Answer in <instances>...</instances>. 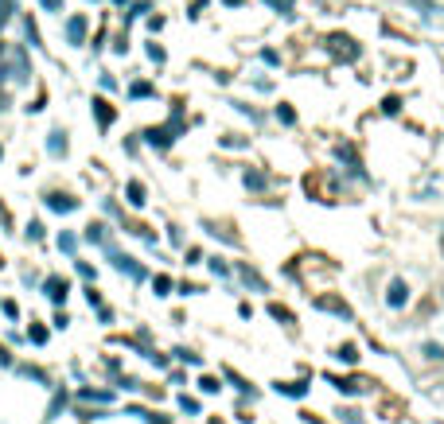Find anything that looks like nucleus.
Wrapping results in <instances>:
<instances>
[{
	"label": "nucleus",
	"instance_id": "1",
	"mask_svg": "<svg viewBox=\"0 0 444 424\" xmlns=\"http://www.w3.org/2000/svg\"><path fill=\"white\" fill-rule=\"evenodd\" d=\"M101 250H106L109 265L118 269V273H125L129 281H137V284H141V281H148V269H144V265H141V261H137V257H129V253H121L118 245H113V241H106Z\"/></svg>",
	"mask_w": 444,
	"mask_h": 424
},
{
	"label": "nucleus",
	"instance_id": "2",
	"mask_svg": "<svg viewBox=\"0 0 444 424\" xmlns=\"http://www.w3.org/2000/svg\"><path fill=\"white\" fill-rule=\"evenodd\" d=\"M39 288H43V296H47L55 308H63V304H67V296H70V281H67V276H59V273L43 276Z\"/></svg>",
	"mask_w": 444,
	"mask_h": 424
},
{
	"label": "nucleus",
	"instance_id": "3",
	"mask_svg": "<svg viewBox=\"0 0 444 424\" xmlns=\"http://www.w3.org/2000/svg\"><path fill=\"white\" fill-rule=\"evenodd\" d=\"M43 207H47L51 214H75V210L82 207V199H75V195H67V191H47L43 195Z\"/></svg>",
	"mask_w": 444,
	"mask_h": 424
},
{
	"label": "nucleus",
	"instance_id": "4",
	"mask_svg": "<svg viewBox=\"0 0 444 424\" xmlns=\"http://www.w3.org/2000/svg\"><path fill=\"white\" fill-rule=\"evenodd\" d=\"M86 32H90V20H86V12H75V16H67V24H63V35H67L70 47H82V43H86Z\"/></svg>",
	"mask_w": 444,
	"mask_h": 424
},
{
	"label": "nucleus",
	"instance_id": "5",
	"mask_svg": "<svg viewBox=\"0 0 444 424\" xmlns=\"http://www.w3.org/2000/svg\"><path fill=\"white\" fill-rule=\"evenodd\" d=\"M327 51H331L339 63H351V58L359 55V43H355L351 35H327Z\"/></svg>",
	"mask_w": 444,
	"mask_h": 424
},
{
	"label": "nucleus",
	"instance_id": "6",
	"mask_svg": "<svg viewBox=\"0 0 444 424\" xmlns=\"http://www.w3.org/2000/svg\"><path fill=\"white\" fill-rule=\"evenodd\" d=\"M78 405H113V390H94V385H78L75 390Z\"/></svg>",
	"mask_w": 444,
	"mask_h": 424
},
{
	"label": "nucleus",
	"instance_id": "7",
	"mask_svg": "<svg viewBox=\"0 0 444 424\" xmlns=\"http://www.w3.org/2000/svg\"><path fill=\"white\" fill-rule=\"evenodd\" d=\"M67 152H70V141H67V129H51L47 133V156L51 160H67Z\"/></svg>",
	"mask_w": 444,
	"mask_h": 424
},
{
	"label": "nucleus",
	"instance_id": "8",
	"mask_svg": "<svg viewBox=\"0 0 444 424\" xmlns=\"http://www.w3.org/2000/svg\"><path fill=\"white\" fill-rule=\"evenodd\" d=\"M141 136L152 144V148H172V144H176V136H179V129H172V125H164V129H144Z\"/></svg>",
	"mask_w": 444,
	"mask_h": 424
},
{
	"label": "nucleus",
	"instance_id": "9",
	"mask_svg": "<svg viewBox=\"0 0 444 424\" xmlns=\"http://www.w3.org/2000/svg\"><path fill=\"white\" fill-rule=\"evenodd\" d=\"M12 370H16V378H27V382H35V385H43V390H51V374H43L39 366H32V362H12Z\"/></svg>",
	"mask_w": 444,
	"mask_h": 424
},
{
	"label": "nucleus",
	"instance_id": "10",
	"mask_svg": "<svg viewBox=\"0 0 444 424\" xmlns=\"http://www.w3.org/2000/svg\"><path fill=\"white\" fill-rule=\"evenodd\" d=\"M90 109H94V121H98V129H109L113 121H118V109L109 105L106 98H94V101H90Z\"/></svg>",
	"mask_w": 444,
	"mask_h": 424
},
{
	"label": "nucleus",
	"instance_id": "11",
	"mask_svg": "<svg viewBox=\"0 0 444 424\" xmlns=\"http://www.w3.org/2000/svg\"><path fill=\"white\" fill-rule=\"evenodd\" d=\"M20 27H24V43H27V47L39 51V47H43V35H39V27H35V20L27 16V12L20 16Z\"/></svg>",
	"mask_w": 444,
	"mask_h": 424
},
{
	"label": "nucleus",
	"instance_id": "12",
	"mask_svg": "<svg viewBox=\"0 0 444 424\" xmlns=\"http://www.w3.org/2000/svg\"><path fill=\"white\" fill-rule=\"evenodd\" d=\"M67 401H70V393L67 390H59V385H51V405H47V420H55V416L67 409Z\"/></svg>",
	"mask_w": 444,
	"mask_h": 424
},
{
	"label": "nucleus",
	"instance_id": "13",
	"mask_svg": "<svg viewBox=\"0 0 444 424\" xmlns=\"http://www.w3.org/2000/svg\"><path fill=\"white\" fill-rule=\"evenodd\" d=\"M55 245H59V253H67V257H78V233L75 230H59Z\"/></svg>",
	"mask_w": 444,
	"mask_h": 424
},
{
	"label": "nucleus",
	"instance_id": "14",
	"mask_svg": "<svg viewBox=\"0 0 444 424\" xmlns=\"http://www.w3.org/2000/svg\"><path fill=\"white\" fill-rule=\"evenodd\" d=\"M405 300H410V288H405V281H390V292H386V304H390V308H402Z\"/></svg>",
	"mask_w": 444,
	"mask_h": 424
},
{
	"label": "nucleus",
	"instance_id": "15",
	"mask_svg": "<svg viewBox=\"0 0 444 424\" xmlns=\"http://www.w3.org/2000/svg\"><path fill=\"white\" fill-rule=\"evenodd\" d=\"M234 269H238V273H242V281L250 284L253 292H265V281H261V273H258V269H253V265H246V261H238Z\"/></svg>",
	"mask_w": 444,
	"mask_h": 424
},
{
	"label": "nucleus",
	"instance_id": "16",
	"mask_svg": "<svg viewBox=\"0 0 444 424\" xmlns=\"http://www.w3.org/2000/svg\"><path fill=\"white\" fill-rule=\"evenodd\" d=\"M32 347H47V339H51V331H47V323H32L27 327V335H24Z\"/></svg>",
	"mask_w": 444,
	"mask_h": 424
},
{
	"label": "nucleus",
	"instance_id": "17",
	"mask_svg": "<svg viewBox=\"0 0 444 424\" xmlns=\"http://www.w3.org/2000/svg\"><path fill=\"white\" fill-rule=\"evenodd\" d=\"M16 16H20V4H16V0H0V27H8Z\"/></svg>",
	"mask_w": 444,
	"mask_h": 424
},
{
	"label": "nucleus",
	"instance_id": "18",
	"mask_svg": "<svg viewBox=\"0 0 444 424\" xmlns=\"http://www.w3.org/2000/svg\"><path fill=\"white\" fill-rule=\"evenodd\" d=\"M86 241H90V245H106V226H101V222H90V226H86Z\"/></svg>",
	"mask_w": 444,
	"mask_h": 424
},
{
	"label": "nucleus",
	"instance_id": "19",
	"mask_svg": "<svg viewBox=\"0 0 444 424\" xmlns=\"http://www.w3.org/2000/svg\"><path fill=\"white\" fill-rule=\"evenodd\" d=\"M125 199H129V207H144V187L137 184V179H129V187H125Z\"/></svg>",
	"mask_w": 444,
	"mask_h": 424
},
{
	"label": "nucleus",
	"instance_id": "20",
	"mask_svg": "<svg viewBox=\"0 0 444 424\" xmlns=\"http://www.w3.org/2000/svg\"><path fill=\"white\" fill-rule=\"evenodd\" d=\"M24 238L27 241H43V238H47V226H43L39 218H32V222L24 226Z\"/></svg>",
	"mask_w": 444,
	"mask_h": 424
},
{
	"label": "nucleus",
	"instance_id": "21",
	"mask_svg": "<svg viewBox=\"0 0 444 424\" xmlns=\"http://www.w3.org/2000/svg\"><path fill=\"white\" fill-rule=\"evenodd\" d=\"M70 261H75L78 276H82V281H86V284H94V281H98V269H94V265H90V261H82V257H70Z\"/></svg>",
	"mask_w": 444,
	"mask_h": 424
},
{
	"label": "nucleus",
	"instance_id": "22",
	"mask_svg": "<svg viewBox=\"0 0 444 424\" xmlns=\"http://www.w3.org/2000/svg\"><path fill=\"white\" fill-rule=\"evenodd\" d=\"M129 416H141L144 424H172L168 416H160V413H148V409H129Z\"/></svg>",
	"mask_w": 444,
	"mask_h": 424
},
{
	"label": "nucleus",
	"instance_id": "23",
	"mask_svg": "<svg viewBox=\"0 0 444 424\" xmlns=\"http://www.w3.org/2000/svg\"><path fill=\"white\" fill-rule=\"evenodd\" d=\"M246 187H250V191H265V175H261L258 167H250V172H246Z\"/></svg>",
	"mask_w": 444,
	"mask_h": 424
},
{
	"label": "nucleus",
	"instance_id": "24",
	"mask_svg": "<svg viewBox=\"0 0 444 424\" xmlns=\"http://www.w3.org/2000/svg\"><path fill=\"white\" fill-rule=\"evenodd\" d=\"M277 390L285 393V397H304V393H308V385H304V382H285V385H277Z\"/></svg>",
	"mask_w": 444,
	"mask_h": 424
},
{
	"label": "nucleus",
	"instance_id": "25",
	"mask_svg": "<svg viewBox=\"0 0 444 424\" xmlns=\"http://www.w3.org/2000/svg\"><path fill=\"white\" fill-rule=\"evenodd\" d=\"M0 311H4V316H8L12 323L20 319V304H16V300H8V296H0Z\"/></svg>",
	"mask_w": 444,
	"mask_h": 424
},
{
	"label": "nucleus",
	"instance_id": "26",
	"mask_svg": "<svg viewBox=\"0 0 444 424\" xmlns=\"http://www.w3.org/2000/svg\"><path fill=\"white\" fill-rule=\"evenodd\" d=\"M316 308H324V311H339V316H347V308L339 304V300H331V296H319V300H316Z\"/></svg>",
	"mask_w": 444,
	"mask_h": 424
},
{
	"label": "nucleus",
	"instance_id": "27",
	"mask_svg": "<svg viewBox=\"0 0 444 424\" xmlns=\"http://www.w3.org/2000/svg\"><path fill=\"white\" fill-rule=\"evenodd\" d=\"M207 265H210V273H215V276H222V281L230 276V265H227L222 257H207Z\"/></svg>",
	"mask_w": 444,
	"mask_h": 424
},
{
	"label": "nucleus",
	"instance_id": "28",
	"mask_svg": "<svg viewBox=\"0 0 444 424\" xmlns=\"http://www.w3.org/2000/svg\"><path fill=\"white\" fill-rule=\"evenodd\" d=\"M227 382L234 385V390H242L246 397H253V390H250V385H246V378H242V374H234V370H227Z\"/></svg>",
	"mask_w": 444,
	"mask_h": 424
},
{
	"label": "nucleus",
	"instance_id": "29",
	"mask_svg": "<svg viewBox=\"0 0 444 424\" xmlns=\"http://www.w3.org/2000/svg\"><path fill=\"white\" fill-rule=\"evenodd\" d=\"M152 288L156 296H172V276H152Z\"/></svg>",
	"mask_w": 444,
	"mask_h": 424
},
{
	"label": "nucleus",
	"instance_id": "30",
	"mask_svg": "<svg viewBox=\"0 0 444 424\" xmlns=\"http://www.w3.org/2000/svg\"><path fill=\"white\" fill-rule=\"evenodd\" d=\"M86 304H90V308H101V304H106V300H101V292H98V284H86Z\"/></svg>",
	"mask_w": 444,
	"mask_h": 424
},
{
	"label": "nucleus",
	"instance_id": "31",
	"mask_svg": "<svg viewBox=\"0 0 444 424\" xmlns=\"http://www.w3.org/2000/svg\"><path fill=\"white\" fill-rule=\"evenodd\" d=\"M129 98H152V82H133L129 86Z\"/></svg>",
	"mask_w": 444,
	"mask_h": 424
},
{
	"label": "nucleus",
	"instance_id": "32",
	"mask_svg": "<svg viewBox=\"0 0 444 424\" xmlns=\"http://www.w3.org/2000/svg\"><path fill=\"white\" fill-rule=\"evenodd\" d=\"M148 12H152V4H148V0H141V4H133V8H129V12H125V20H137V16H148Z\"/></svg>",
	"mask_w": 444,
	"mask_h": 424
},
{
	"label": "nucleus",
	"instance_id": "33",
	"mask_svg": "<svg viewBox=\"0 0 444 424\" xmlns=\"http://www.w3.org/2000/svg\"><path fill=\"white\" fill-rule=\"evenodd\" d=\"M199 390H203V393H218V390H222V385H218V378L203 374V378H199Z\"/></svg>",
	"mask_w": 444,
	"mask_h": 424
},
{
	"label": "nucleus",
	"instance_id": "34",
	"mask_svg": "<svg viewBox=\"0 0 444 424\" xmlns=\"http://www.w3.org/2000/svg\"><path fill=\"white\" fill-rule=\"evenodd\" d=\"M277 117H281V125H296V113H293V105H277Z\"/></svg>",
	"mask_w": 444,
	"mask_h": 424
},
{
	"label": "nucleus",
	"instance_id": "35",
	"mask_svg": "<svg viewBox=\"0 0 444 424\" xmlns=\"http://www.w3.org/2000/svg\"><path fill=\"white\" fill-rule=\"evenodd\" d=\"M51 327H55V331H67V327H70V316H67V311H55V319H51Z\"/></svg>",
	"mask_w": 444,
	"mask_h": 424
},
{
	"label": "nucleus",
	"instance_id": "36",
	"mask_svg": "<svg viewBox=\"0 0 444 424\" xmlns=\"http://www.w3.org/2000/svg\"><path fill=\"white\" fill-rule=\"evenodd\" d=\"M39 8L43 12H63L67 8V0H39Z\"/></svg>",
	"mask_w": 444,
	"mask_h": 424
},
{
	"label": "nucleus",
	"instance_id": "37",
	"mask_svg": "<svg viewBox=\"0 0 444 424\" xmlns=\"http://www.w3.org/2000/svg\"><path fill=\"white\" fill-rule=\"evenodd\" d=\"M106 214H109V218H118V222H125V214H121V207H118L113 199H106Z\"/></svg>",
	"mask_w": 444,
	"mask_h": 424
},
{
	"label": "nucleus",
	"instance_id": "38",
	"mask_svg": "<svg viewBox=\"0 0 444 424\" xmlns=\"http://www.w3.org/2000/svg\"><path fill=\"white\" fill-rule=\"evenodd\" d=\"M179 409H184V413H199V401H191V397H179Z\"/></svg>",
	"mask_w": 444,
	"mask_h": 424
},
{
	"label": "nucleus",
	"instance_id": "39",
	"mask_svg": "<svg viewBox=\"0 0 444 424\" xmlns=\"http://www.w3.org/2000/svg\"><path fill=\"white\" fill-rule=\"evenodd\" d=\"M425 354L429 358H444V347H440V342H425Z\"/></svg>",
	"mask_w": 444,
	"mask_h": 424
},
{
	"label": "nucleus",
	"instance_id": "40",
	"mask_svg": "<svg viewBox=\"0 0 444 424\" xmlns=\"http://www.w3.org/2000/svg\"><path fill=\"white\" fill-rule=\"evenodd\" d=\"M269 311H273V316H277V319H281V323H293V316H288V311H285V308H281V304H273V308H269Z\"/></svg>",
	"mask_w": 444,
	"mask_h": 424
},
{
	"label": "nucleus",
	"instance_id": "41",
	"mask_svg": "<svg viewBox=\"0 0 444 424\" xmlns=\"http://www.w3.org/2000/svg\"><path fill=\"white\" fill-rule=\"evenodd\" d=\"M98 86H101V90H109V94L118 90V82H113V75H101V78H98Z\"/></svg>",
	"mask_w": 444,
	"mask_h": 424
},
{
	"label": "nucleus",
	"instance_id": "42",
	"mask_svg": "<svg viewBox=\"0 0 444 424\" xmlns=\"http://www.w3.org/2000/svg\"><path fill=\"white\" fill-rule=\"evenodd\" d=\"M382 109H386V113H398V109H402V98H386Z\"/></svg>",
	"mask_w": 444,
	"mask_h": 424
},
{
	"label": "nucleus",
	"instance_id": "43",
	"mask_svg": "<svg viewBox=\"0 0 444 424\" xmlns=\"http://www.w3.org/2000/svg\"><path fill=\"white\" fill-rule=\"evenodd\" d=\"M148 58H152V63H164V47H156V43H148Z\"/></svg>",
	"mask_w": 444,
	"mask_h": 424
},
{
	"label": "nucleus",
	"instance_id": "44",
	"mask_svg": "<svg viewBox=\"0 0 444 424\" xmlns=\"http://www.w3.org/2000/svg\"><path fill=\"white\" fill-rule=\"evenodd\" d=\"M339 358H343V362H359V350H355V347H343V350H339Z\"/></svg>",
	"mask_w": 444,
	"mask_h": 424
},
{
	"label": "nucleus",
	"instance_id": "45",
	"mask_svg": "<svg viewBox=\"0 0 444 424\" xmlns=\"http://www.w3.org/2000/svg\"><path fill=\"white\" fill-rule=\"evenodd\" d=\"M0 226H4V230H12V214H8V207H4V203H0Z\"/></svg>",
	"mask_w": 444,
	"mask_h": 424
},
{
	"label": "nucleus",
	"instance_id": "46",
	"mask_svg": "<svg viewBox=\"0 0 444 424\" xmlns=\"http://www.w3.org/2000/svg\"><path fill=\"white\" fill-rule=\"evenodd\" d=\"M98 319H101V323H113V308H106V304H101V308H98Z\"/></svg>",
	"mask_w": 444,
	"mask_h": 424
},
{
	"label": "nucleus",
	"instance_id": "47",
	"mask_svg": "<svg viewBox=\"0 0 444 424\" xmlns=\"http://www.w3.org/2000/svg\"><path fill=\"white\" fill-rule=\"evenodd\" d=\"M176 358H184V362H191V366H195V362H199V354H191V350H184V347L176 350Z\"/></svg>",
	"mask_w": 444,
	"mask_h": 424
},
{
	"label": "nucleus",
	"instance_id": "48",
	"mask_svg": "<svg viewBox=\"0 0 444 424\" xmlns=\"http://www.w3.org/2000/svg\"><path fill=\"white\" fill-rule=\"evenodd\" d=\"M269 4H273V8L281 12V16H288V0H269Z\"/></svg>",
	"mask_w": 444,
	"mask_h": 424
},
{
	"label": "nucleus",
	"instance_id": "49",
	"mask_svg": "<svg viewBox=\"0 0 444 424\" xmlns=\"http://www.w3.org/2000/svg\"><path fill=\"white\" fill-rule=\"evenodd\" d=\"M222 4H230V8H234V4H242V0H222Z\"/></svg>",
	"mask_w": 444,
	"mask_h": 424
},
{
	"label": "nucleus",
	"instance_id": "50",
	"mask_svg": "<svg viewBox=\"0 0 444 424\" xmlns=\"http://www.w3.org/2000/svg\"><path fill=\"white\" fill-rule=\"evenodd\" d=\"M0 160H4V141H0Z\"/></svg>",
	"mask_w": 444,
	"mask_h": 424
},
{
	"label": "nucleus",
	"instance_id": "51",
	"mask_svg": "<svg viewBox=\"0 0 444 424\" xmlns=\"http://www.w3.org/2000/svg\"><path fill=\"white\" fill-rule=\"evenodd\" d=\"M113 4H129V0H113Z\"/></svg>",
	"mask_w": 444,
	"mask_h": 424
},
{
	"label": "nucleus",
	"instance_id": "52",
	"mask_svg": "<svg viewBox=\"0 0 444 424\" xmlns=\"http://www.w3.org/2000/svg\"><path fill=\"white\" fill-rule=\"evenodd\" d=\"M86 4H94V0H86Z\"/></svg>",
	"mask_w": 444,
	"mask_h": 424
}]
</instances>
